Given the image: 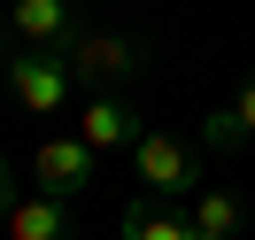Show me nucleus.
Returning a JSON list of instances; mask_svg holds the SVG:
<instances>
[{
	"label": "nucleus",
	"instance_id": "obj_6",
	"mask_svg": "<svg viewBox=\"0 0 255 240\" xmlns=\"http://www.w3.org/2000/svg\"><path fill=\"white\" fill-rule=\"evenodd\" d=\"M8 31L39 54H70L78 39V0H8Z\"/></svg>",
	"mask_w": 255,
	"mask_h": 240
},
{
	"label": "nucleus",
	"instance_id": "obj_10",
	"mask_svg": "<svg viewBox=\"0 0 255 240\" xmlns=\"http://www.w3.org/2000/svg\"><path fill=\"white\" fill-rule=\"evenodd\" d=\"M186 217H193V233H201V240H240V233H248L240 194H232V186H217V178H209V186L186 202Z\"/></svg>",
	"mask_w": 255,
	"mask_h": 240
},
{
	"label": "nucleus",
	"instance_id": "obj_4",
	"mask_svg": "<svg viewBox=\"0 0 255 240\" xmlns=\"http://www.w3.org/2000/svg\"><path fill=\"white\" fill-rule=\"evenodd\" d=\"M93 171H101V155L78 140V132H47V140L31 147V186L54 194V202H78V194L93 186Z\"/></svg>",
	"mask_w": 255,
	"mask_h": 240
},
{
	"label": "nucleus",
	"instance_id": "obj_9",
	"mask_svg": "<svg viewBox=\"0 0 255 240\" xmlns=\"http://www.w3.org/2000/svg\"><path fill=\"white\" fill-rule=\"evenodd\" d=\"M124 240H193V217H186V202L139 194V202H124Z\"/></svg>",
	"mask_w": 255,
	"mask_h": 240
},
{
	"label": "nucleus",
	"instance_id": "obj_5",
	"mask_svg": "<svg viewBox=\"0 0 255 240\" xmlns=\"http://www.w3.org/2000/svg\"><path fill=\"white\" fill-rule=\"evenodd\" d=\"M139 132H147V116H139V101H131V93H85L78 140L93 147V155H131Z\"/></svg>",
	"mask_w": 255,
	"mask_h": 240
},
{
	"label": "nucleus",
	"instance_id": "obj_11",
	"mask_svg": "<svg viewBox=\"0 0 255 240\" xmlns=\"http://www.w3.org/2000/svg\"><path fill=\"white\" fill-rule=\"evenodd\" d=\"M16 194H23V186H16V163L0 155V217H8V202H16Z\"/></svg>",
	"mask_w": 255,
	"mask_h": 240
},
{
	"label": "nucleus",
	"instance_id": "obj_8",
	"mask_svg": "<svg viewBox=\"0 0 255 240\" xmlns=\"http://www.w3.org/2000/svg\"><path fill=\"white\" fill-rule=\"evenodd\" d=\"M248 140H255V78H240V93L224 101V109H209L201 147L209 155H232V147H248Z\"/></svg>",
	"mask_w": 255,
	"mask_h": 240
},
{
	"label": "nucleus",
	"instance_id": "obj_2",
	"mask_svg": "<svg viewBox=\"0 0 255 240\" xmlns=\"http://www.w3.org/2000/svg\"><path fill=\"white\" fill-rule=\"evenodd\" d=\"M62 62H70V78H78L85 93H116V85L147 78V47L124 39V31H78Z\"/></svg>",
	"mask_w": 255,
	"mask_h": 240
},
{
	"label": "nucleus",
	"instance_id": "obj_1",
	"mask_svg": "<svg viewBox=\"0 0 255 240\" xmlns=\"http://www.w3.org/2000/svg\"><path fill=\"white\" fill-rule=\"evenodd\" d=\"M131 178H139L147 194H162V202H193V194L209 186L201 147L178 140V132H139V140H131Z\"/></svg>",
	"mask_w": 255,
	"mask_h": 240
},
{
	"label": "nucleus",
	"instance_id": "obj_3",
	"mask_svg": "<svg viewBox=\"0 0 255 240\" xmlns=\"http://www.w3.org/2000/svg\"><path fill=\"white\" fill-rule=\"evenodd\" d=\"M8 101H16L23 116H62L70 109V93H78V78H70V62L62 54H39V47H16L8 54Z\"/></svg>",
	"mask_w": 255,
	"mask_h": 240
},
{
	"label": "nucleus",
	"instance_id": "obj_7",
	"mask_svg": "<svg viewBox=\"0 0 255 240\" xmlns=\"http://www.w3.org/2000/svg\"><path fill=\"white\" fill-rule=\"evenodd\" d=\"M0 225H8V240H78V209L54 194H16Z\"/></svg>",
	"mask_w": 255,
	"mask_h": 240
},
{
	"label": "nucleus",
	"instance_id": "obj_12",
	"mask_svg": "<svg viewBox=\"0 0 255 240\" xmlns=\"http://www.w3.org/2000/svg\"><path fill=\"white\" fill-rule=\"evenodd\" d=\"M0 78H8V16H0Z\"/></svg>",
	"mask_w": 255,
	"mask_h": 240
}]
</instances>
